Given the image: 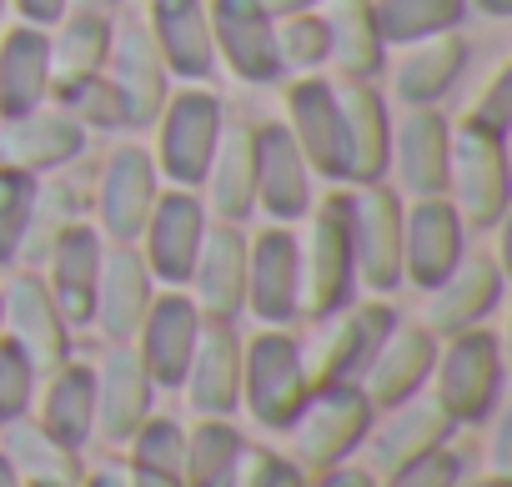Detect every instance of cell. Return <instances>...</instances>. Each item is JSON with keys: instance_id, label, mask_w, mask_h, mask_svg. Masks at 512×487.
Segmentation results:
<instances>
[{"instance_id": "6da1fadb", "label": "cell", "mask_w": 512, "mask_h": 487, "mask_svg": "<svg viewBox=\"0 0 512 487\" xmlns=\"http://www.w3.org/2000/svg\"><path fill=\"white\" fill-rule=\"evenodd\" d=\"M502 382H507V362H502V337L492 327L437 337L427 392L452 427H482L502 407Z\"/></svg>"}, {"instance_id": "7a4b0ae2", "label": "cell", "mask_w": 512, "mask_h": 487, "mask_svg": "<svg viewBox=\"0 0 512 487\" xmlns=\"http://www.w3.org/2000/svg\"><path fill=\"white\" fill-rule=\"evenodd\" d=\"M377 407L362 397L357 382H312L292 422L282 427L287 457L302 472H322L337 462H352L362 452V437L372 427Z\"/></svg>"}, {"instance_id": "3957f363", "label": "cell", "mask_w": 512, "mask_h": 487, "mask_svg": "<svg viewBox=\"0 0 512 487\" xmlns=\"http://www.w3.org/2000/svg\"><path fill=\"white\" fill-rule=\"evenodd\" d=\"M472 236H487L507 221L512 206V151L507 136L482 131L472 121H452V161L442 191Z\"/></svg>"}, {"instance_id": "277c9868", "label": "cell", "mask_w": 512, "mask_h": 487, "mask_svg": "<svg viewBox=\"0 0 512 487\" xmlns=\"http://www.w3.org/2000/svg\"><path fill=\"white\" fill-rule=\"evenodd\" d=\"M297 231V252H302V322L327 317L362 297L357 287V257H352V231H347V186L317 196V206Z\"/></svg>"}, {"instance_id": "5b68a950", "label": "cell", "mask_w": 512, "mask_h": 487, "mask_svg": "<svg viewBox=\"0 0 512 487\" xmlns=\"http://www.w3.org/2000/svg\"><path fill=\"white\" fill-rule=\"evenodd\" d=\"M307 387L312 377L297 327H256L251 337H241V412L262 432H282Z\"/></svg>"}, {"instance_id": "8992f818", "label": "cell", "mask_w": 512, "mask_h": 487, "mask_svg": "<svg viewBox=\"0 0 512 487\" xmlns=\"http://www.w3.org/2000/svg\"><path fill=\"white\" fill-rule=\"evenodd\" d=\"M226 121H231V111L211 86H176L166 96L161 116L151 121V156H156L161 181L196 191L221 146Z\"/></svg>"}, {"instance_id": "52a82bcc", "label": "cell", "mask_w": 512, "mask_h": 487, "mask_svg": "<svg viewBox=\"0 0 512 487\" xmlns=\"http://www.w3.org/2000/svg\"><path fill=\"white\" fill-rule=\"evenodd\" d=\"M161 171L151 146L141 141H111L101 161L91 166V226L111 241V247H136V236L161 196Z\"/></svg>"}, {"instance_id": "ba28073f", "label": "cell", "mask_w": 512, "mask_h": 487, "mask_svg": "<svg viewBox=\"0 0 512 487\" xmlns=\"http://www.w3.org/2000/svg\"><path fill=\"white\" fill-rule=\"evenodd\" d=\"M392 322H397L392 297H367V292L327 317H312L307 337H302L307 377L312 382H357Z\"/></svg>"}, {"instance_id": "9c48e42d", "label": "cell", "mask_w": 512, "mask_h": 487, "mask_svg": "<svg viewBox=\"0 0 512 487\" xmlns=\"http://www.w3.org/2000/svg\"><path fill=\"white\" fill-rule=\"evenodd\" d=\"M282 86V126L292 131L297 151L307 156L317 181L347 186V121H342V91L337 76H287Z\"/></svg>"}, {"instance_id": "30bf717a", "label": "cell", "mask_w": 512, "mask_h": 487, "mask_svg": "<svg viewBox=\"0 0 512 487\" xmlns=\"http://www.w3.org/2000/svg\"><path fill=\"white\" fill-rule=\"evenodd\" d=\"M347 231L357 257V287L367 297L402 292V196L387 181L347 186Z\"/></svg>"}, {"instance_id": "8fae6325", "label": "cell", "mask_w": 512, "mask_h": 487, "mask_svg": "<svg viewBox=\"0 0 512 487\" xmlns=\"http://www.w3.org/2000/svg\"><path fill=\"white\" fill-rule=\"evenodd\" d=\"M256 327H297L302 322V252L297 226H256L246 231V312Z\"/></svg>"}, {"instance_id": "7c38bea8", "label": "cell", "mask_w": 512, "mask_h": 487, "mask_svg": "<svg viewBox=\"0 0 512 487\" xmlns=\"http://www.w3.org/2000/svg\"><path fill=\"white\" fill-rule=\"evenodd\" d=\"M0 337L11 347H21L31 357L36 372H51L71 357V322L61 317L56 297L46 292L41 272L31 267H11L0 282Z\"/></svg>"}, {"instance_id": "4fadbf2b", "label": "cell", "mask_w": 512, "mask_h": 487, "mask_svg": "<svg viewBox=\"0 0 512 487\" xmlns=\"http://www.w3.org/2000/svg\"><path fill=\"white\" fill-rule=\"evenodd\" d=\"M206 226H211V211H206L201 191L161 186V196L136 236V252H141L146 272L156 277V287H186L191 262L206 241Z\"/></svg>"}, {"instance_id": "5bb4252c", "label": "cell", "mask_w": 512, "mask_h": 487, "mask_svg": "<svg viewBox=\"0 0 512 487\" xmlns=\"http://www.w3.org/2000/svg\"><path fill=\"white\" fill-rule=\"evenodd\" d=\"M467 71H472V41L467 31H447V36L402 46V56L387 61L377 86L387 91V101H397V111H432L457 96Z\"/></svg>"}, {"instance_id": "9a60e30c", "label": "cell", "mask_w": 512, "mask_h": 487, "mask_svg": "<svg viewBox=\"0 0 512 487\" xmlns=\"http://www.w3.org/2000/svg\"><path fill=\"white\" fill-rule=\"evenodd\" d=\"M502 292H507V272L502 262L487 252V247H467L462 262L422 292V327L432 337H457V332H472V327H487V317L502 307Z\"/></svg>"}, {"instance_id": "2e32d148", "label": "cell", "mask_w": 512, "mask_h": 487, "mask_svg": "<svg viewBox=\"0 0 512 487\" xmlns=\"http://www.w3.org/2000/svg\"><path fill=\"white\" fill-rule=\"evenodd\" d=\"M106 81L121 96L126 111V131H151V121L161 116L166 96L176 91L151 31L141 16H116V36H111V56H106Z\"/></svg>"}, {"instance_id": "e0dca14e", "label": "cell", "mask_w": 512, "mask_h": 487, "mask_svg": "<svg viewBox=\"0 0 512 487\" xmlns=\"http://www.w3.org/2000/svg\"><path fill=\"white\" fill-rule=\"evenodd\" d=\"M452 161V116L432 111H397L392 116V151H387V186L402 201L442 196Z\"/></svg>"}, {"instance_id": "ac0fdd59", "label": "cell", "mask_w": 512, "mask_h": 487, "mask_svg": "<svg viewBox=\"0 0 512 487\" xmlns=\"http://www.w3.org/2000/svg\"><path fill=\"white\" fill-rule=\"evenodd\" d=\"M467 247H472V231L462 226V216L447 196L402 201V287H412V292L437 287L462 262Z\"/></svg>"}, {"instance_id": "d6986e66", "label": "cell", "mask_w": 512, "mask_h": 487, "mask_svg": "<svg viewBox=\"0 0 512 487\" xmlns=\"http://www.w3.org/2000/svg\"><path fill=\"white\" fill-rule=\"evenodd\" d=\"M216 71L236 76L241 86H277V21L262 11V0H206Z\"/></svg>"}, {"instance_id": "ffe728a7", "label": "cell", "mask_w": 512, "mask_h": 487, "mask_svg": "<svg viewBox=\"0 0 512 487\" xmlns=\"http://www.w3.org/2000/svg\"><path fill=\"white\" fill-rule=\"evenodd\" d=\"M317 206V176L282 121H256V216L302 226Z\"/></svg>"}, {"instance_id": "44dd1931", "label": "cell", "mask_w": 512, "mask_h": 487, "mask_svg": "<svg viewBox=\"0 0 512 487\" xmlns=\"http://www.w3.org/2000/svg\"><path fill=\"white\" fill-rule=\"evenodd\" d=\"M201 327H206V317L196 312V302L181 287H161L151 297V307H146V317L131 337V352L141 357V367L156 387H171V392L181 387L191 352L201 342Z\"/></svg>"}, {"instance_id": "7402d4cb", "label": "cell", "mask_w": 512, "mask_h": 487, "mask_svg": "<svg viewBox=\"0 0 512 487\" xmlns=\"http://www.w3.org/2000/svg\"><path fill=\"white\" fill-rule=\"evenodd\" d=\"M91 136L56 106H36L26 116H0V166L26 171V176H51L76 161H86Z\"/></svg>"}, {"instance_id": "603a6c76", "label": "cell", "mask_w": 512, "mask_h": 487, "mask_svg": "<svg viewBox=\"0 0 512 487\" xmlns=\"http://www.w3.org/2000/svg\"><path fill=\"white\" fill-rule=\"evenodd\" d=\"M206 322H241L246 312V226L211 221L206 241L191 262V277L181 287Z\"/></svg>"}, {"instance_id": "cb8c5ba5", "label": "cell", "mask_w": 512, "mask_h": 487, "mask_svg": "<svg viewBox=\"0 0 512 487\" xmlns=\"http://www.w3.org/2000/svg\"><path fill=\"white\" fill-rule=\"evenodd\" d=\"M91 372H96V442L121 452L131 442V432L156 412V392L161 387L146 377V367L131 352V342L106 347L101 362H91Z\"/></svg>"}, {"instance_id": "d4e9b609", "label": "cell", "mask_w": 512, "mask_h": 487, "mask_svg": "<svg viewBox=\"0 0 512 487\" xmlns=\"http://www.w3.org/2000/svg\"><path fill=\"white\" fill-rule=\"evenodd\" d=\"M432 362H437V337L417 322V317H397L382 337V347L372 352V362L362 367L357 387L362 397L382 412L392 402H407L417 392H427V377H432Z\"/></svg>"}, {"instance_id": "484cf974", "label": "cell", "mask_w": 512, "mask_h": 487, "mask_svg": "<svg viewBox=\"0 0 512 487\" xmlns=\"http://www.w3.org/2000/svg\"><path fill=\"white\" fill-rule=\"evenodd\" d=\"M452 437H457V427H452L447 412L432 402V392H417V397L392 402V407H382V412L372 417V427H367V437H362V467H372V472L382 477V472H392L397 462L422 457V452H432V447H442V442H452Z\"/></svg>"}, {"instance_id": "4316f807", "label": "cell", "mask_w": 512, "mask_h": 487, "mask_svg": "<svg viewBox=\"0 0 512 487\" xmlns=\"http://www.w3.org/2000/svg\"><path fill=\"white\" fill-rule=\"evenodd\" d=\"M196 417L241 412V322H206L191 352V367L176 387Z\"/></svg>"}, {"instance_id": "83f0119b", "label": "cell", "mask_w": 512, "mask_h": 487, "mask_svg": "<svg viewBox=\"0 0 512 487\" xmlns=\"http://www.w3.org/2000/svg\"><path fill=\"white\" fill-rule=\"evenodd\" d=\"M141 21H146V31H151V41H156L176 86H206L216 76L206 0H151Z\"/></svg>"}, {"instance_id": "f1b7e54d", "label": "cell", "mask_w": 512, "mask_h": 487, "mask_svg": "<svg viewBox=\"0 0 512 487\" xmlns=\"http://www.w3.org/2000/svg\"><path fill=\"white\" fill-rule=\"evenodd\" d=\"M101 262H106V236H101L91 221H81V226H71V231L56 241L51 257L36 267L41 282H46V292L56 297L61 317L71 322V332H86V327H91Z\"/></svg>"}, {"instance_id": "f546056e", "label": "cell", "mask_w": 512, "mask_h": 487, "mask_svg": "<svg viewBox=\"0 0 512 487\" xmlns=\"http://www.w3.org/2000/svg\"><path fill=\"white\" fill-rule=\"evenodd\" d=\"M156 292L161 287L146 272L141 252L136 247H111V241H106V262H101V282H96V307H91V332L106 347L131 342Z\"/></svg>"}, {"instance_id": "4dcf8cb0", "label": "cell", "mask_w": 512, "mask_h": 487, "mask_svg": "<svg viewBox=\"0 0 512 487\" xmlns=\"http://www.w3.org/2000/svg\"><path fill=\"white\" fill-rule=\"evenodd\" d=\"M201 201L211 211V221H236L246 226L256 216V121L231 116L221 131V146L201 176Z\"/></svg>"}, {"instance_id": "1f68e13d", "label": "cell", "mask_w": 512, "mask_h": 487, "mask_svg": "<svg viewBox=\"0 0 512 487\" xmlns=\"http://www.w3.org/2000/svg\"><path fill=\"white\" fill-rule=\"evenodd\" d=\"M31 417L66 447L86 452L96 442V372L81 357H66L61 367L41 372Z\"/></svg>"}, {"instance_id": "d6a6232c", "label": "cell", "mask_w": 512, "mask_h": 487, "mask_svg": "<svg viewBox=\"0 0 512 487\" xmlns=\"http://www.w3.org/2000/svg\"><path fill=\"white\" fill-rule=\"evenodd\" d=\"M347 121V186L387 181L392 151V101L377 81H337Z\"/></svg>"}, {"instance_id": "836d02e7", "label": "cell", "mask_w": 512, "mask_h": 487, "mask_svg": "<svg viewBox=\"0 0 512 487\" xmlns=\"http://www.w3.org/2000/svg\"><path fill=\"white\" fill-rule=\"evenodd\" d=\"M322 26H327V76L337 81H382L392 51L377 31L372 0H322Z\"/></svg>"}, {"instance_id": "e575fe53", "label": "cell", "mask_w": 512, "mask_h": 487, "mask_svg": "<svg viewBox=\"0 0 512 487\" xmlns=\"http://www.w3.org/2000/svg\"><path fill=\"white\" fill-rule=\"evenodd\" d=\"M91 221V166L76 161L66 171L36 176V206H31V231H26V247H21V267H41L51 257V247L71 231Z\"/></svg>"}, {"instance_id": "d590c367", "label": "cell", "mask_w": 512, "mask_h": 487, "mask_svg": "<svg viewBox=\"0 0 512 487\" xmlns=\"http://www.w3.org/2000/svg\"><path fill=\"white\" fill-rule=\"evenodd\" d=\"M56 91L51 71V41L41 26H6L0 31V116H26L46 106Z\"/></svg>"}, {"instance_id": "8d00e7d4", "label": "cell", "mask_w": 512, "mask_h": 487, "mask_svg": "<svg viewBox=\"0 0 512 487\" xmlns=\"http://www.w3.org/2000/svg\"><path fill=\"white\" fill-rule=\"evenodd\" d=\"M0 452L16 467V477L26 487H81L86 482V462L76 447L56 442L31 412L0 422Z\"/></svg>"}, {"instance_id": "74e56055", "label": "cell", "mask_w": 512, "mask_h": 487, "mask_svg": "<svg viewBox=\"0 0 512 487\" xmlns=\"http://www.w3.org/2000/svg\"><path fill=\"white\" fill-rule=\"evenodd\" d=\"M111 36H116V16H96V11H66L46 41H51V71L56 81H76V76H96L106 71L111 56Z\"/></svg>"}, {"instance_id": "f35d334b", "label": "cell", "mask_w": 512, "mask_h": 487, "mask_svg": "<svg viewBox=\"0 0 512 487\" xmlns=\"http://www.w3.org/2000/svg\"><path fill=\"white\" fill-rule=\"evenodd\" d=\"M372 16H377L387 51H402V46H417L447 31H467L472 21L467 0H372Z\"/></svg>"}, {"instance_id": "ab89813d", "label": "cell", "mask_w": 512, "mask_h": 487, "mask_svg": "<svg viewBox=\"0 0 512 487\" xmlns=\"http://www.w3.org/2000/svg\"><path fill=\"white\" fill-rule=\"evenodd\" d=\"M251 437L231 417H196L186 427V457H181V487H211L246 447Z\"/></svg>"}, {"instance_id": "60d3db41", "label": "cell", "mask_w": 512, "mask_h": 487, "mask_svg": "<svg viewBox=\"0 0 512 487\" xmlns=\"http://www.w3.org/2000/svg\"><path fill=\"white\" fill-rule=\"evenodd\" d=\"M51 101L86 131V136H131L126 131V111H121V96L116 86L106 81V71L96 76H76V81H56Z\"/></svg>"}, {"instance_id": "b9f144b4", "label": "cell", "mask_w": 512, "mask_h": 487, "mask_svg": "<svg viewBox=\"0 0 512 487\" xmlns=\"http://www.w3.org/2000/svg\"><path fill=\"white\" fill-rule=\"evenodd\" d=\"M277 66L287 76H322L327 71V26L322 11H297L277 21Z\"/></svg>"}, {"instance_id": "7bdbcfd3", "label": "cell", "mask_w": 512, "mask_h": 487, "mask_svg": "<svg viewBox=\"0 0 512 487\" xmlns=\"http://www.w3.org/2000/svg\"><path fill=\"white\" fill-rule=\"evenodd\" d=\"M31 206H36V176L0 166V272L21 267V247L31 231Z\"/></svg>"}, {"instance_id": "ee69618b", "label": "cell", "mask_w": 512, "mask_h": 487, "mask_svg": "<svg viewBox=\"0 0 512 487\" xmlns=\"http://www.w3.org/2000/svg\"><path fill=\"white\" fill-rule=\"evenodd\" d=\"M121 452H126L131 462H146V467H156V472L181 477V457H186V422L151 412V417L131 432V442H126Z\"/></svg>"}, {"instance_id": "f6af8a7d", "label": "cell", "mask_w": 512, "mask_h": 487, "mask_svg": "<svg viewBox=\"0 0 512 487\" xmlns=\"http://www.w3.org/2000/svg\"><path fill=\"white\" fill-rule=\"evenodd\" d=\"M462 472H467V457L452 442H442V447H432L422 457H407L392 472H382L377 487H452Z\"/></svg>"}, {"instance_id": "bcb514c9", "label": "cell", "mask_w": 512, "mask_h": 487, "mask_svg": "<svg viewBox=\"0 0 512 487\" xmlns=\"http://www.w3.org/2000/svg\"><path fill=\"white\" fill-rule=\"evenodd\" d=\"M36 387H41V372L31 367V357L0 337V422L26 417L36 402Z\"/></svg>"}, {"instance_id": "7dc6e473", "label": "cell", "mask_w": 512, "mask_h": 487, "mask_svg": "<svg viewBox=\"0 0 512 487\" xmlns=\"http://www.w3.org/2000/svg\"><path fill=\"white\" fill-rule=\"evenodd\" d=\"M462 121H472V126H482V131H497V136L512 131V66H507V61H497V66L482 76V86H477V96L467 101V116H462Z\"/></svg>"}, {"instance_id": "c3c4849f", "label": "cell", "mask_w": 512, "mask_h": 487, "mask_svg": "<svg viewBox=\"0 0 512 487\" xmlns=\"http://www.w3.org/2000/svg\"><path fill=\"white\" fill-rule=\"evenodd\" d=\"M86 482H91V487H181V477L156 472V467H146V462H131L126 452H111L106 462L86 467Z\"/></svg>"}, {"instance_id": "681fc988", "label": "cell", "mask_w": 512, "mask_h": 487, "mask_svg": "<svg viewBox=\"0 0 512 487\" xmlns=\"http://www.w3.org/2000/svg\"><path fill=\"white\" fill-rule=\"evenodd\" d=\"M267 457H272V447H262V442H246L241 447V457L211 482V487H256V477H262V467H267Z\"/></svg>"}, {"instance_id": "f907efd6", "label": "cell", "mask_w": 512, "mask_h": 487, "mask_svg": "<svg viewBox=\"0 0 512 487\" xmlns=\"http://www.w3.org/2000/svg\"><path fill=\"white\" fill-rule=\"evenodd\" d=\"M307 487H377V472L362 467V462L352 457V462H337V467L307 472Z\"/></svg>"}, {"instance_id": "816d5d0a", "label": "cell", "mask_w": 512, "mask_h": 487, "mask_svg": "<svg viewBox=\"0 0 512 487\" xmlns=\"http://www.w3.org/2000/svg\"><path fill=\"white\" fill-rule=\"evenodd\" d=\"M256 487H307V472H302L287 452H277V447H272V457H267L262 477H256Z\"/></svg>"}, {"instance_id": "f5cc1de1", "label": "cell", "mask_w": 512, "mask_h": 487, "mask_svg": "<svg viewBox=\"0 0 512 487\" xmlns=\"http://www.w3.org/2000/svg\"><path fill=\"white\" fill-rule=\"evenodd\" d=\"M66 6H71V0H11V16H21L26 26L51 31V26L66 16Z\"/></svg>"}, {"instance_id": "db71d44e", "label": "cell", "mask_w": 512, "mask_h": 487, "mask_svg": "<svg viewBox=\"0 0 512 487\" xmlns=\"http://www.w3.org/2000/svg\"><path fill=\"white\" fill-rule=\"evenodd\" d=\"M322 0H262V11L272 16V21H282V16H297V11H317Z\"/></svg>"}, {"instance_id": "11a10c76", "label": "cell", "mask_w": 512, "mask_h": 487, "mask_svg": "<svg viewBox=\"0 0 512 487\" xmlns=\"http://www.w3.org/2000/svg\"><path fill=\"white\" fill-rule=\"evenodd\" d=\"M467 11L482 21H507L512 16V0H467Z\"/></svg>"}, {"instance_id": "9f6ffc18", "label": "cell", "mask_w": 512, "mask_h": 487, "mask_svg": "<svg viewBox=\"0 0 512 487\" xmlns=\"http://www.w3.org/2000/svg\"><path fill=\"white\" fill-rule=\"evenodd\" d=\"M66 11H96V16H121L126 0H71Z\"/></svg>"}, {"instance_id": "6f0895ef", "label": "cell", "mask_w": 512, "mask_h": 487, "mask_svg": "<svg viewBox=\"0 0 512 487\" xmlns=\"http://www.w3.org/2000/svg\"><path fill=\"white\" fill-rule=\"evenodd\" d=\"M452 487H512V477H497V472H462Z\"/></svg>"}, {"instance_id": "680465c9", "label": "cell", "mask_w": 512, "mask_h": 487, "mask_svg": "<svg viewBox=\"0 0 512 487\" xmlns=\"http://www.w3.org/2000/svg\"><path fill=\"white\" fill-rule=\"evenodd\" d=\"M0 487H26V482L16 477V467L6 462V452H0Z\"/></svg>"}, {"instance_id": "91938a15", "label": "cell", "mask_w": 512, "mask_h": 487, "mask_svg": "<svg viewBox=\"0 0 512 487\" xmlns=\"http://www.w3.org/2000/svg\"><path fill=\"white\" fill-rule=\"evenodd\" d=\"M6 21H11V0H0V31H6Z\"/></svg>"}, {"instance_id": "94428289", "label": "cell", "mask_w": 512, "mask_h": 487, "mask_svg": "<svg viewBox=\"0 0 512 487\" xmlns=\"http://www.w3.org/2000/svg\"><path fill=\"white\" fill-rule=\"evenodd\" d=\"M81 487H91V482H81Z\"/></svg>"}]
</instances>
